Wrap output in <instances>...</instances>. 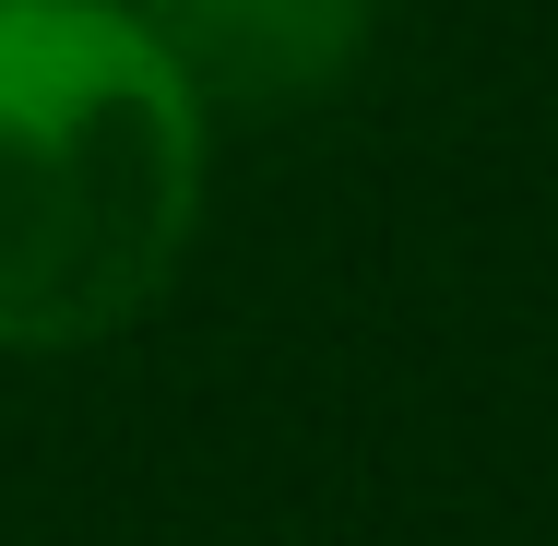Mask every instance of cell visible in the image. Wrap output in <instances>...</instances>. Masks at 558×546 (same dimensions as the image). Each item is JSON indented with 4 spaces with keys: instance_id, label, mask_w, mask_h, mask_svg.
<instances>
[{
    "instance_id": "7a4b0ae2",
    "label": "cell",
    "mask_w": 558,
    "mask_h": 546,
    "mask_svg": "<svg viewBox=\"0 0 558 546\" xmlns=\"http://www.w3.org/2000/svg\"><path fill=\"white\" fill-rule=\"evenodd\" d=\"M131 24L167 48V72L215 108H298L368 60L380 0H131Z\"/></svg>"
},
{
    "instance_id": "6da1fadb",
    "label": "cell",
    "mask_w": 558,
    "mask_h": 546,
    "mask_svg": "<svg viewBox=\"0 0 558 546\" xmlns=\"http://www.w3.org/2000/svg\"><path fill=\"white\" fill-rule=\"evenodd\" d=\"M203 226V96L131 0H0V356L131 332Z\"/></svg>"
}]
</instances>
